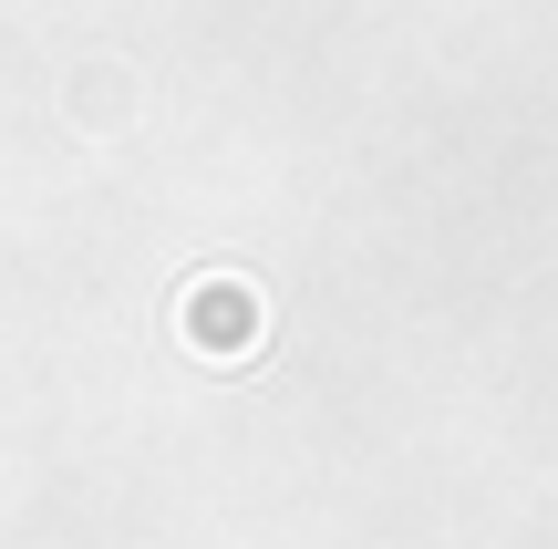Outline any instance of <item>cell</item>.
Returning a JSON list of instances; mask_svg holds the SVG:
<instances>
[{
  "label": "cell",
  "instance_id": "cell-1",
  "mask_svg": "<svg viewBox=\"0 0 558 549\" xmlns=\"http://www.w3.org/2000/svg\"><path fill=\"white\" fill-rule=\"evenodd\" d=\"M177 322H186V343H197L207 363H239V353L259 343V290L248 281H197Z\"/></svg>",
  "mask_w": 558,
  "mask_h": 549
}]
</instances>
